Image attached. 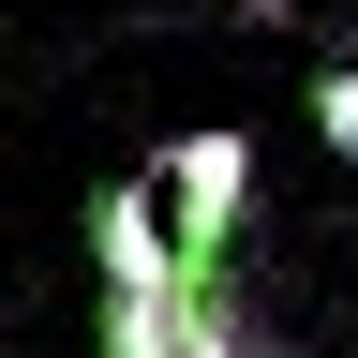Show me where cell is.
Wrapping results in <instances>:
<instances>
[{"label": "cell", "instance_id": "cell-1", "mask_svg": "<svg viewBox=\"0 0 358 358\" xmlns=\"http://www.w3.org/2000/svg\"><path fill=\"white\" fill-rule=\"evenodd\" d=\"M90 268H105V343L90 358H179V224H164V179H105L90 194Z\"/></svg>", "mask_w": 358, "mask_h": 358}, {"label": "cell", "instance_id": "cell-2", "mask_svg": "<svg viewBox=\"0 0 358 358\" xmlns=\"http://www.w3.org/2000/svg\"><path fill=\"white\" fill-rule=\"evenodd\" d=\"M164 224H179V268H224L239 254V224H254V134H179L164 150Z\"/></svg>", "mask_w": 358, "mask_h": 358}, {"label": "cell", "instance_id": "cell-3", "mask_svg": "<svg viewBox=\"0 0 358 358\" xmlns=\"http://www.w3.org/2000/svg\"><path fill=\"white\" fill-rule=\"evenodd\" d=\"M179 358H268V313H254V284H239V254L194 268V299H179Z\"/></svg>", "mask_w": 358, "mask_h": 358}, {"label": "cell", "instance_id": "cell-4", "mask_svg": "<svg viewBox=\"0 0 358 358\" xmlns=\"http://www.w3.org/2000/svg\"><path fill=\"white\" fill-rule=\"evenodd\" d=\"M313 134H329V150L358 164V45H343V60H329V75H313Z\"/></svg>", "mask_w": 358, "mask_h": 358}, {"label": "cell", "instance_id": "cell-5", "mask_svg": "<svg viewBox=\"0 0 358 358\" xmlns=\"http://www.w3.org/2000/svg\"><path fill=\"white\" fill-rule=\"evenodd\" d=\"M239 15H299V0H239Z\"/></svg>", "mask_w": 358, "mask_h": 358}, {"label": "cell", "instance_id": "cell-6", "mask_svg": "<svg viewBox=\"0 0 358 358\" xmlns=\"http://www.w3.org/2000/svg\"><path fill=\"white\" fill-rule=\"evenodd\" d=\"M343 45H358V30H343Z\"/></svg>", "mask_w": 358, "mask_h": 358}]
</instances>
